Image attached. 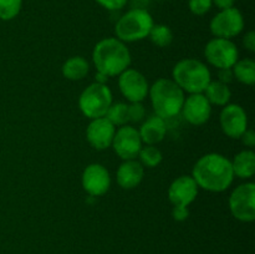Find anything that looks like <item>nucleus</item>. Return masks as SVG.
Returning a JSON list of instances; mask_svg holds the SVG:
<instances>
[{"label": "nucleus", "instance_id": "22", "mask_svg": "<svg viewBox=\"0 0 255 254\" xmlns=\"http://www.w3.org/2000/svg\"><path fill=\"white\" fill-rule=\"evenodd\" d=\"M233 75L239 82L244 85H254L255 82V62L252 59L238 60L232 67Z\"/></svg>", "mask_w": 255, "mask_h": 254}, {"label": "nucleus", "instance_id": "12", "mask_svg": "<svg viewBox=\"0 0 255 254\" xmlns=\"http://www.w3.org/2000/svg\"><path fill=\"white\" fill-rule=\"evenodd\" d=\"M221 127L231 138H241L248 129V116L241 105H226L221 112Z\"/></svg>", "mask_w": 255, "mask_h": 254}, {"label": "nucleus", "instance_id": "20", "mask_svg": "<svg viewBox=\"0 0 255 254\" xmlns=\"http://www.w3.org/2000/svg\"><path fill=\"white\" fill-rule=\"evenodd\" d=\"M90 65L82 56H72L62 65V75L67 80L79 81L87 75Z\"/></svg>", "mask_w": 255, "mask_h": 254}, {"label": "nucleus", "instance_id": "29", "mask_svg": "<svg viewBox=\"0 0 255 254\" xmlns=\"http://www.w3.org/2000/svg\"><path fill=\"white\" fill-rule=\"evenodd\" d=\"M96 1L107 10H120L126 5L127 0H96Z\"/></svg>", "mask_w": 255, "mask_h": 254}, {"label": "nucleus", "instance_id": "33", "mask_svg": "<svg viewBox=\"0 0 255 254\" xmlns=\"http://www.w3.org/2000/svg\"><path fill=\"white\" fill-rule=\"evenodd\" d=\"M219 81L224 82V84H228V82H231L232 80H233V71H232V69H221L219 70Z\"/></svg>", "mask_w": 255, "mask_h": 254}, {"label": "nucleus", "instance_id": "27", "mask_svg": "<svg viewBox=\"0 0 255 254\" xmlns=\"http://www.w3.org/2000/svg\"><path fill=\"white\" fill-rule=\"evenodd\" d=\"M189 9L194 15H204L211 10L212 0H189Z\"/></svg>", "mask_w": 255, "mask_h": 254}, {"label": "nucleus", "instance_id": "11", "mask_svg": "<svg viewBox=\"0 0 255 254\" xmlns=\"http://www.w3.org/2000/svg\"><path fill=\"white\" fill-rule=\"evenodd\" d=\"M119 87L122 95L131 102L143 101L149 90L146 77L134 69H127L120 75Z\"/></svg>", "mask_w": 255, "mask_h": 254}, {"label": "nucleus", "instance_id": "9", "mask_svg": "<svg viewBox=\"0 0 255 254\" xmlns=\"http://www.w3.org/2000/svg\"><path fill=\"white\" fill-rule=\"evenodd\" d=\"M244 29V17L237 7L221 10L211 21V31L216 37L229 39L241 34Z\"/></svg>", "mask_w": 255, "mask_h": 254}, {"label": "nucleus", "instance_id": "4", "mask_svg": "<svg viewBox=\"0 0 255 254\" xmlns=\"http://www.w3.org/2000/svg\"><path fill=\"white\" fill-rule=\"evenodd\" d=\"M172 76L173 81L189 94H203L212 81L208 67L196 59H184L177 62Z\"/></svg>", "mask_w": 255, "mask_h": 254}, {"label": "nucleus", "instance_id": "26", "mask_svg": "<svg viewBox=\"0 0 255 254\" xmlns=\"http://www.w3.org/2000/svg\"><path fill=\"white\" fill-rule=\"evenodd\" d=\"M22 0H0V19L9 21L16 17L21 10Z\"/></svg>", "mask_w": 255, "mask_h": 254}, {"label": "nucleus", "instance_id": "19", "mask_svg": "<svg viewBox=\"0 0 255 254\" xmlns=\"http://www.w3.org/2000/svg\"><path fill=\"white\" fill-rule=\"evenodd\" d=\"M231 162L234 176L239 178H251L255 173V153L251 149H244L239 152Z\"/></svg>", "mask_w": 255, "mask_h": 254}, {"label": "nucleus", "instance_id": "15", "mask_svg": "<svg viewBox=\"0 0 255 254\" xmlns=\"http://www.w3.org/2000/svg\"><path fill=\"white\" fill-rule=\"evenodd\" d=\"M198 184L192 176H181L168 188V198L173 206L188 207L198 194Z\"/></svg>", "mask_w": 255, "mask_h": 254}, {"label": "nucleus", "instance_id": "32", "mask_svg": "<svg viewBox=\"0 0 255 254\" xmlns=\"http://www.w3.org/2000/svg\"><path fill=\"white\" fill-rule=\"evenodd\" d=\"M243 44L247 50H249V51L252 52L255 51V32L254 31H249L248 34L244 36Z\"/></svg>", "mask_w": 255, "mask_h": 254}, {"label": "nucleus", "instance_id": "17", "mask_svg": "<svg viewBox=\"0 0 255 254\" xmlns=\"http://www.w3.org/2000/svg\"><path fill=\"white\" fill-rule=\"evenodd\" d=\"M144 169L136 159H127L117 169V183L124 189L136 188L143 179Z\"/></svg>", "mask_w": 255, "mask_h": 254}, {"label": "nucleus", "instance_id": "8", "mask_svg": "<svg viewBox=\"0 0 255 254\" xmlns=\"http://www.w3.org/2000/svg\"><path fill=\"white\" fill-rule=\"evenodd\" d=\"M207 61L213 66L221 69H232L238 61V49L236 44L229 39L214 37L204 49Z\"/></svg>", "mask_w": 255, "mask_h": 254}, {"label": "nucleus", "instance_id": "24", "mask_svg": "<svg viewBox=\"0 0 255 254\" xmlns=\"http://www.w3.org/2000/svg\"><path fill=\"white\" fill-rule=\"evenodd\" d=\"M105 117L114 126H124L126 125V122H128V106L122 102L112 104Z\"/></svg>", "mask_w": 255, "mask_h": 254}, {"label": "nucleus", "instance_id": "7", "mask_svg": "<svg viewBox=\"0 0 255 254\" xmlns=\"http://www.w3.org/2000/svg\"><path fill=\"white\" fill-rule=\"evenodd\" d=\"M229 208L236 219L253 222L255 219V184L253 182L241 184L229 197Z\"/></svg>", "mask_w": 255, "mask_h": 254}, {"label": "nucleus", "instance_id": "34", "mask_svg": "<svg viewBox=\"0 0 255 254\" xmlns=\"http://www.w3.org/2000/svg\"><path fill=\"white\" fill-rule=\"evenodd\" d=\"M213 4H216V6L221 10L231 9V7L234 6V2L236 0H212Z\"/></svg>", "mask_w": 255, "mask_h": 254}, {"label": "nucleus", "instance_id": "21", "mask_svg": "<svg viewBox=\"0 0 255 254\" xmlns=\"http://www.w3.org/2000/svg\"><path fill=\"white\" fill-rule=\"evenodd\" d=\"M206 95L204 96L208 99L211 105H217V106H226L231 100L232 92L229 90L228 85L222 81H211L206 89Z\"/></svg>", "mask_w": 255, "mask_h": 254}, {"label": "nucleus", "instance_id": "5", "mask_svg": "<svg viewBox=\"0 0 255 254\" xmlns=\"http://www.w3.org/2000/svg\"><path fill=\"white\" fill-rule=\"evenodd\" d=\"M153 19L148 11L143 9H132L122 15L116 22L115 32L122 42H133L148 36Z\"/></svg>", "mask_w": 255, "mask_h": 254}, {"label": "nucleus", "instance_id": "2", "mask_svg": "<svg viewBox=\"0 0 255 254\" xmlns=\"http://www.w3.org/2000/svg\"><path fill=\"white\" fill-rule=\"evenodd\" d=\"M92 60L99 74L105 76L121 75L131 64V54L125 42L116 37H106L95 46Z\"/></svg>", "mask_w": 255, "mask_h": 254}, {"label": "nucleus", "instance_id": "6", "mask_svg": "<svg viewBox=\"0 0 255 254\" xmlns=\"http://www.w3.org/2000/svg\"><path fill=\"white\" fill-rule=\"evenodd\" d=\"M111 105L112 92L106 84L94 82L80 95V110L85 116L91 120L106 116Z\"/></svg>", "mask_w": 255, "mask_h": 254}, {"label": "nucleus", "instance_id": "16", "mask_svg": "<svg viewBox=\"0 0 255 254\" xmlns=\"http://www.w3.org/2000/svg\"><path fill=\"white\" fill-rule=\"evenodd\" d=\"M115 132L116 128L114 125L106 117H100L90 122L86 128V138L94 148L101 151L111 146Z\"/></svg>", "mask_w": 255, "mask_h": 254}, {"label": "nucleus", "instance_id": "30", "mask_svg": "<svg viewBox=\"0 0 255 254\" xmlns=\"http://www.w3.org/2000/svg\"><path fill=\"white\" fill-rule=\"evenodd\" d=\"M172 216L176 221L182 222V221H186L189 216V211H188V207H179V206H174L173 207V211H172Z\"/></svg>", "mask_w": 255, "mask_h": 254}, {"label": "nucleus", "instance_id": "10", "mask_svg": "<svg viewBox=\"0 0 255 254\" xmlns=\"http://www.w3.org/2000/svg\"><path fill=\"white\" fill-rule=\"evenodd\" d=\"M111 146L114 147L117 156L121 157L124 161L134 159L138 157L142 148V139L139 137L138 129L124 125L115 132Z\"/></svg>", "mask_w": 255, "mask_h": 254}, {"label": "nucleus", "instance_id": "18", "mask_svg": "<svg viewBox=\"0 0 255 254\" xmlns=\"http://www.w3.org/2000/svg\"><path fill=\"white\" fill-rule=\"evenodd\" d=\"M139 137L142 139V143L146 144H156L161 142L166 136V124L164 120L159 116L148 117L146 121L142 124L139 128Z\"/></svg>", "mask_w": 255, "mask_h": 254}, {"label": "nucleus", "instance_id": "23", "mask_svg": "<svg viewBox=\"0 0 255 254\" xmlns=\"http://www.w3.org/2000/svg\"><path fill=\"white\" fill-rule=\"evenodd\" d=\"M149 39L153 42L154 45H157L158 47H167L171 45L172 40H173V34H172V30L169 29L167 25H153L148 34Z\"/></svg>", "mask_w": 255, "mask_h": 254}, {"label": "nucleus", "instance_id": "3", "mask_svg": "<svg viewBox=\"0 0 255 254\" xmlns=\"http://www.w3.org/2000/svg\"><path fill=\"white\" fill-rule=\"evenodd\" d=\"M148 91L154 112L161 119H172L182 111L184 91L173 80H157Z\"/></svg>", "mask_w": 255, "mask_h": 254}, {"label": "nucleus", "instance_id": "1", "mask_svg": "<svg viewBox=\"0 0 255 254\" xmlns=\"http://www.w3.org/2000/svg\"><path fill=\"white\" fill-rule=\"evenodd\" d=\"M192 177L198 187L209 192H223L233 183L232 162L219 153H208L196 162Z\"/></svg>", "mask_w": 255, "mask_h": 254}, {"label": "nucleus", "instance_id": "25", "mask_svg": "<svg viewBox=\"0 0 255 254\" xmlns=\"http://www.w3.org/2000/svg\"><path fill=\"white\" fill-rule=\"evenodd\" d=\"M139 163L144 167H157L162 161V153L154 144H147V146L142 147L141 151L138 153Z\"/></svg>", "mask_w": 255, "mask_h": 254}, {"label": "nucleus", "instance_id": "14", "mask_svg": "<svg viewBox=\"0 0 255 254\" xmlns=\"http://www.w3.org/2000/svg\"><path fill=\"white\" fill-rule=\"evenodd\" d=\"M182 112L189 124L201 126L211 117L212 105L203 94H191L187 99H184Z\"/></svg>", "mask_w": 255, "mask_h": 254}, {"label": "nucleus", "instance_id": "31", "mask_svg": "<svg viewBox=\"0 0 255 254\" xmlns=\"http://www.w3.org/2000/svg\"><path fill=\"white\" fill-rule=\"evenodd\" d=\"M242 142H243L246 146L248 147H254L255 146V133L253 129H246L244 133L241 136Z\"/></svg>", "mask_w": 255, "mask_h": 254}, {"label": "nucleus", "instance_id": "13", "mask_svg": "<svg viewBox=\"0 0 255 254\" xmlns=\"http://www.w3.org/2000/svg\"><path fill=\"white\" fill-rule=\"evenodd\" d=\"M82 187L92 197L104 196L111 186V177L106 167L100 163H92L82 173Z\"/></svg>", "mask_w": 255, "mask_h": 254}, {"label": "nucleus", "instance_id": "28", "mask_svg": "<svg viewBox=\"0 0 255 254\" xmlns=\"http://www.w3.org/2000/svg\"><path fill=\"white\" fill-rule=\"evenodd\" d=\"M144 107L141 102H132L131 106H128V121L139 122L144 119Z\"/></svg>", "mask_w": 255, "mask_h": 254}]
</instances>
